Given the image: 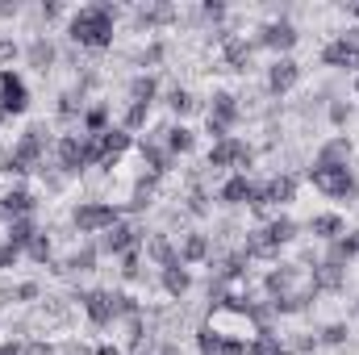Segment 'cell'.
Wrapping results in <instances>:
<instances>
[{
  "instance_id": "23",
  "label": "cell",
  "mask_w": 359,
  "mask_h": 355,
  "mask_svg": "<svg viewBox=\"0 0 359 355\" xmlns=\"http://www.w3.org/2000/svg\"><path fill=\"white\" fill-rule=\"evenodd\" d=\"M134 21H138V29H159V25H172V21H180V13H176V4L155 0V4H142Z\"/></svg>"
},
{
  "instance_id": "38",
  "label": "cell",
  "mask_w": 359,
  "mask_h": 355,
  "mask_svg": "<svg viewBox=\"0 0 359 355\" xmlns=\"http://www.w3.org/2000/svg\"><path fill=\"white\" fill-rule=\"evenodd\" d=\"M147 121H151V109L130 100L126 113H121V130H126V134H138V130H147Z\"/></svg>"
},
{
  "instance_id": "43",
  "label": "cell",
  "mask_w": 359,
  "mask_h": 355,
  "mask_svg": "<svg viewBox=\"0 0 359 355\" xmlns=\"http://www.w3.org/2000/svg\"><path fill=\"white\" fill-rule=\"evenodd\" d=\"M188 213H192V217H205V213H209V192H205V188H192V192H188Z\"/></svg>"
},
{
  "instance_id": "52",
  "label": "cell",
  "mask_w": 359,
  "mask_h": 355,
  "mask_svg": "<svg viewBox=\"0 0 359 355\" xmlns=\"http://www.w3.org/2000/svg\"><path fill=\"white\" fill-rule=\"evenodd\" d=\"M38 13L50 21V17H59V13H63V4H59V0H42V8H38Z\"/></svg>"
},
{
  "instance_id": "50",
  "label": "cell",
  "mask_w": 359,
  "mask_h": 355,
  "mask_svg": "<svg viewBox=\"0 0 359 355\" xmlns=\"http://www.w3.org/2000/svg\"><path fill=\"white\" fill-rule=\"evenodd\" d=\"M13 297H17V301H38V297H42V288H38L34 280H25V284H17V293H13Z\"/></svg>"
},
{
  "instance_id": "53",
  "label": "cell",
  "mask_w": 359,
  "mask_h": 355,
  "mask_svg": "<svg viewBox=\"0 0 359 355\" xmlns=\"http://www.w3.org/2000/svg\"><path fill=\"white\" fill-rule=\"evenodd\" d=\"M25 355H55V347L50 343H29V347H21Z\"/></svg>"
},
{
  "instance_id": "41",
  "label": "cell",
  "mask_w": 359,
  "mask_h": 355,
  "mask_svg": "<svg viewBox=\"0 0 359 355\" xmlns=\"http://www.w3.org/2000/svg\"><path fill=\"white\" fill-rule=\"evenodd\" d=\"M347 339H351L347 322H330V326L318 330V343H326V347H347Z\"/></svg>"
},
{
  "instance_id": "21",
  "label": "cell",
  "mask_w": 359,
  "mask_h": 355,
  "mask_svg": "<svg viewBox=\"0 0 359 355\" xmlns=\"http://www.w3.org/2000/svg\"><path fill=\"white\" fill-rule=\"evenodd\" d=\"M351 155H355V142L347 134H334V138H326L318 147L313 163H322V168H351Z\"/></svg>"
},
{
  "instance_id": "29",
  "label": "cell",
  "mask_w": 359,
  "mask_h": 355,
  "mask_svg": "<svg viewBox=\"0 0 359 355\" xmlns=\"http://www.w3.org/2000/svg\"><path fill=\"white\" fill-rule=\"evenodd\" d=\"M104 130H113L109 105H88V109H84V117H80V134H88V138H100Z\"/></svg>"
},
{
  "instance_id": "34",
  "label": "cell",
  "mask_w": 359,
  "mask_h": 355,
  "mask_svg": "<svg viewBox=\"0 0 359 355\" xmlns=\"http://www.w3.org/2000/svg\"><path fill=\"white\" fill-rule=\"evenodd\" d=\"M264 230H268V239L276 243V247H288V243L297 239V230H301V226H297V222H292L288 213H280V217H271V222H264Z\"/></svg>"
},
{
  "instance_id": "12",
  "label": "cell",
  "mask_w": 359,
  "mask_h": 355,
  "mask_svg": "<svg viewBox=\"0 0 359 355\" xmlns=\"http://www.w3.org/2000/svg\"><path fill=\"white\" fill-rule=\"evenodd\" d=\"M80 305H84V314H88V322L96 330H104V326L117 322V301H113L109 288H88V293L80 297Z\"/></svg>"
},
{
  "instance_id": "33",
  "label": "cell",
  "mask_w": 359,
  "mask_h": 355,
  "mask_svg": "<svg viewBox=\"0 0 359 355\" xmlns=\"http://www.w3.org/2000/svg\"><path fill=\"white\" fill-rule=\"evenodd\" d=\"M163 147H168L172 155H188V151L196 147V134H192L184 121H176V126H168V130H163Z\"/></svg>"
},
{
  "instance_id": "49",
  "label": "cell",
  "mask_w": 359,
  "mask_h": 355,
  "mask_svg": "<svg viewBox=\"0 0 359 355\" xmlns=\"http://www.w3.org/2000/svg\"><path fill=\"white\" fill-rule=\"evenodd\" d=\"M17 260H21V251H17V247H8V243L0 239V272H8Z\"/></svg>"
},
{
  "instance_id": "25",
  "label": "cell",
  "mask_w": 359,
  "mask_h": 355,
  "mask_svg": "<svg viewBox=\"0 0 359 355\" xmlns=\"http://www.w3.org/2000/svg\"><path fill=\"white\" fill-rule=\"evenodd\" d=\"M243 255H247V260H280V247L268 239V230H264V226H255V230H247Z\"/></svg>"
},
{
  "instance_id": "37",
  "label": "cell",
  "mask_w": 359,
  "mask_h": 355,
  "mask_svg": "<svg viewBox=\"0 0 359 355\" xmlns=\"http://www.w3.org/2000/svg\"><path fill=\"white\" fill-rule=\"evenodd\" d=\"M55 113H59L63 121H80V117H84V92H80V88L63 92V96H59V105H55Z\"/></svg>"
},
{
  "instance_id": "36",
  "label": "cell",
  "mask_w": 359,
  "mask_h": 355,
  "mask_svg": "<svg viewBox=\"0 0 359 355\" xmlns=\"http://www.w3.org/2000/svg\"><path fill=\"white\" fill-rule=\"evenodd\" d=\"M96 260H100V247L96 243H84V247H76L72 255H67V272H92L96 267Z\"/></svg>"
},
{
  "instance_id": "57",
  "label": "cell",
  "mask_w": 359,
  "mask_h": 355,
  "mask_svg": "<svg viewBox=\"0 0 359 355\" xmlns=\"http://www.w3.org/2000/svg\"><path fill=\"white\" fill-rule=\"evenodd\" d=\"M63 355H92V351H88V347H76V343H72V347H67Z\"/></svg>"
},
{
  "instance_id": "13",
  "label": "cell",
  "mask_w": 359,
  "mask_h": 355,
  "mask_svg": "<svg viewBox=\"0 0 359 355\" xmlns=\"http://www.w3.org/2000/svg\"><path fill=\"white\" fill-rule=\"evenodd\" d=\"M217 38H222V59H226L230 72H251L255 67V42H247L238 34H226V29H217Z\"/></svg>"
},
{
  "instance_id": "47",
  "label": "cell",
  "mask_w": 359,
  "mask_h": 355,
  "mask_svg": "<svg viewBox=\"0 0 359 355\" xmlns=\"http://www.w3.org/2000/svg\"><path fill=\"white\" fill-rule=\"evenodd\" d=\"M226 13H230V8H226L222 0H205V4H201V17H205V21H226Z\"/></svg>"
},
{
  "instance_id": "32",
  "label": "cell",
  "mask_w": 359,
  "mask_h": 355,
  "mask_svg": "<svg viewBox=\"0 0 359 355\" xmlns=\"http://www.w3.org/2000/svg\"><path fill=\"white\" fill-rule=\"evenodd\" d=\"M130 100H134V105H147V109H151V105H155V96H159V80H155V76H151V72H142V76H134V80H130Z\"/></svg>"
},
{
  "instance_id": "22",
  "label": "cell",
  "mask_w": 359,
  "mask_h": 355,
  "mask_svg": "<svg viewBox=\"0 0 359 355\" xmlns=\"http://www.w3.org/2000/svg\"><path fill=\"white\" fill-rule=\"evenodd\" d=\"M255 192H259V184H255V180L243 176V172H234V176L222 180L217 201H222V205H251V201H255Z\"/></svg>"
},
{
  "instance_id": "4",
  "label": "cell",
  "mask_w": 359,
  "mask_h": 355,
  "mask_svg": "<svg viewBox=\"0 0 359 355\" xmlns=\"http://www.w3.org/2000/svg\"><path fill=\"white\" fill-rule=\"evenodd\" d=\"M205 163H209L213 172H230V176H234V172H243V176H247V172H251V163H255V147L230 134V138H222V142H213V147H209Z\"/></svg>"
},
{
  "instance_id": "55",
  "label": "cell",
  "mask_w": 359,
  "mask_h": 355,
  "mask_svg": "<svg viewBox=\"0 0 359 355\" xmlns=\"http://www.w3.org/2000/svg\"><path fill=\"white\" fill-rule=\"evenodd\" d=\"M17 13H21V4H17V0H13V4H8V0H0V17H17Z\"/></svg>"
},
{
  "instance_id": "14",
  "label": "cell",
  "mask_w": 359,
  "mask_h": 355,
  "mask_svg": "<svg viewBox=\"0 0 359 355\" xmlns=\"http://www.w3.org/2000/svg\"><path fill=\"white\" fill-rule=\"evenodd\" d=\"M134 147V134H126L121 126H113V130H104L100 138H96V151H100V163L96 168H104V172H113L117 163H121V155Z\"/></svg>"
},
{
  "instance_id": "9",
  "label": "cell",
  "mask_w": 359,
  "mask_h": 355,
  "mask_svg": "<svg viewBox=\"0 0 359 355\" xmlns=\"http://www.w3.org/2000/svg\"><path fill=\"white\" fill-rule=\"evenodd\" d=\"M25 109H29V84L13 67H0V126L21 117Z\"/></svg>"
},
{
  "instance_id": "31",
  "label": "cell",
  "mask_w": 359,
  "mask_h": 355,
  "mask_svg": "<svg viewBox=\"0 0 359 355\" xmlns=\"http://www.w3.org/2000/svg\"><path fill=\"white\" fill-rule=\"evenodd\" d=\"M34 234H38V222H34V217H17V222H8V226H4V243H8V247H17V251H25Z\"/></svg>"
},
{
  "instance_id": "56",
  "label": "cell",
  "mask_w": 359,
  "mask_h": 355,
  "mask_svg": "<svg viewBox=\"0 0 359 355\" xmlns=\"http://www.w3.org/2000/svg\"><path fill=\"white\" fill-rule=\"evenodd\" d=\"M0 355H25V351H21V343L8 339V343H0Z\"/></svg>"
},
{
  "instance_id": "5",
  "label": "cell",
  "mask_w": 359,
  "mask_h": 355,
  "mask_svg": "<svg viewBox=\"0 0 359 355\" xmlns=\"http://www.w3.org/2000/svg\"><path fill=\"white\" fill-rule=\"evenodd\" d=\"M238 117H243V105H238V96L226 88H217L209 96V109H205V130H209V138L213 142H222V138H230V130L238 126Z\"/></svg>"
},
{
  "instance_id": "6",
  "label": "cell",
  "mask_w": 359,
  "mask_h": 355,
  "mask_svg": "<svg viewBox=\"0 0 359 355\" xmlns=\"http://www.w3.org/2000/svg\"><path fill=\"white\" fill-rule=\"evenodd\" d=\"M117 222H121V205H113V201H80L72 209V226L80 234H104Z\"/></svg>"
},
{
  "instance_id": "1",
  "label": "cell",
  "mask_w": 359,
  "mask_h": 355,
  "mask_svg": "<svg viewBox=\"0 0 359 355\" xmlns=\"http://www.w3.org/2000/svg\"><path fill=\"white\" fill-rule=\"evenodd\" d=\"M67 38L80 51H109L113 38H117V4H109V0L80 4L67 17Z\"/></svg>"
},
{
  "instance_id": "20",
  "label": "cell",
  "mask_w": 359,
  "mask_h": 355,
  "mask_svg": "<svg viewBox=\"0 0 359 355\" xmlns=\"http://www.w3.org/2000/svg\"><path fill=\"white\" fill-rule=\"evenodd\" d=\"M301 288V267L297 264H276L264 276V293H268V301H280V297H288V293H297Z\"/></svg>"
},
{
  "instance_id": "46",
  "label": "cell",
  "mask_w": 359,
  "mask_h": 355,
  "mask_svg": "<svg viewBox=\"0 0 359 355\" xmlns=\"http://www.w3.org/2000/svg\"><path fill=\"white\" fill-rule=\"evenodd\" d=\"M288 351H297V355H313V351H318V335H297V339L288 343Z\"/></svg>"
},
{
  "instance_id": "18",
  "label": "cell",
  "mask_w": 359,
  "mask_h": 355,
  "mask_svg": "<svg viewBox=\"0 0 359 355\" xmlns=\"http://www.w3.org/2000/svg\"><path fill=\"white\" fill-rule=\"evenodd\" d=\"M309 288L313 293H343L347 288V267L334 260H318L309 267Z\"/></svg>"
},
{
  "instance_id": "58",
  "label": "cell",
  "mask_w": 359,
  "mask_h": 355,
  "mask_svg": "<svg viewBox=\"0 0 359 355\" xmlns=\"http://www.w3.org/2000/svg\"><path fill=\"white\" fill-rule=\"evenodd\" d=\"M347 8H351V17H355V25H359V0L355 4H347Z\"/></svg>"
},
{
  "instance_id": "45",
  "label": "cell",
  "mask_w": 359,
  "mask_h": 355,
  "mask_svg": "<svg viewBox=\"0 0 359 355\" xmlns=\"http://www.w3.org/2000/svg\"><path fill=\"white\" fill-rule=\"evenodd\" d=\"M163 55H168V46H163V42H151V46L138 55V63H142V67H155V63H163Z\"/></svg>"
},
{
  "instance_id": "40",
  "label": "cell",
  "mask_w": 359,
  "mask_h": 355,
  "mask_svg": "<svg viewBox=\"0 0 359 355\" xmlns=\"http://www.w3.org/2000/svg\"><path fill=\"white\" fill-rule=\"evenodd\" d=\"M168 109H172L176 117H188V113H196V96L188 88H172L168 92Z\"/></svg>"
},
{
  "instance_id": "30",
  "label": "cell",
  "mask_w": 359,
  "mask_h": 355,
  "mask_svg": "<svg viewBox=\"0 0 359 355\" xmlns=\"http://www.w3.org/2000/svg\"><path fill=\"white\" fill-rule=\"evenodd\" d=\"M326 260H334V264H351L359 260V230H347V234H339L334 243H330V251H326Z\"/></svg>"
},
{
  "instance_id": "7",
  "label": "cell",
  "mask_w": 359,
  "mask_h": 355,
  "mask_svg": "<svg viewBox=\"0 0 359 355\" xmlns=\"http://www.w3.org/2000/svg\"><path fill=\"white\" fill-rule=\"evenodd\" d=\"M297 176L292 172H276L268 176V184H259V192H255V201H251V209L255 213H268V209H284V205H292L297 201Z\"/></svg>"
},
{
  "instance_id": "44",
  "label": "cell",
  "mask_w": 359,
  "mask_h": 355,
  "mask_svg": "<svg viewBox=\"0 0 359 355\" xmlns=\"http://www.w3.org/2000/svg\"><path fill=\"white\" fill-rule=\"evenodd\" d=\"M121 276H126V280H138V276H142V251L121 255Z\"/></svg>"
},
{
  "instance_id": "16",
  "label": "cell",
  "mask_w": 359,
  "mask_h": 355,
  "mask_svg": "<svg viewBox=\"0 0 359 355\" xmlns=\"http://www.w3.org/2000/svg\"><path fill=\"white\" fill-rule=\"evenodd\" d=\"M163 130H155V138H142L138 142V155H142V168L151 172L155 180H163L168 172H172V163H176V155L163 147V138H159Z\"/></svg>"
},
{
  "instance_id": "26",
  "label": "cell",
  "mask_w": 359,
  "mask_h": 355,
  "mask_svg": "<svg viewBox=\"0 0 359 355\" xmlns=\"http://www.w3.org/2000/svg\"><path fill=\"white\" fill-rule=\"evenodd\" d=\"M159 284H163V293L172 297V301H180L188 288H192V272L184 264H172V267H159Z\"/></svg>"
},
{
  "instance_id": "54",
  "label": "cell",
  "mask_w": 359,
  "mask_h": 355,
  "mask_svg": "<svg viewBox=\"0 0 359 355\" xmlns=\"http://www.w3.org/2000/svg\"><path fill=\"white\" fill-rule=\"evenodd\" d=\"M92 355H126V347H117V343H100V347H92Z\"/></svg>"
},
{
  "instance_id": "3",
  "label": "cell",
  "mask_w": 359,
  "mask_h": 355,
  "mask_svg": "<svg viewBox=\"0 0 359 355\" xmlns=\"http://www.w3.org/2000/svg\"><path fill=\"white\" fill-rule=\"evenodd\" d=\"M309 184L330 196V201H359V176L351 168H322V163H309Z\"/></svg>"
},
{
  "instance_id": "48",
  "label": "cell",
  "mask_w": 359,
  "mask_h": 355,
  "mask_svg": "<svg viewBox=\"0 0 359 355\" xmlns=\"http://www.w3.org/2000/svg\"><path fill=\"white\" fill-rule=\"evenodd\" d=\"M330 121L334 126H347L351 121V105L347 100H330Z\"/></svg>"
},
{
  "instance_id": "51",
  "label": "cell",
  "mask_w": 359,
  "mask_h": 355,
  "mask_svg": "<svg viewBox=\"0 0 359 355\" xmlns=\"http://www.w3.org/2000/svg\"><path fill=\"white\" fill-rule=\"evenodd\" d=\"M17 55H21V46H17L13 38H4V34H0V63H13Z\"/></svg>"
},
{
  "instance_id": "27",
  "label": "cell",
  "mask_w": 359,
  "mask_h": 355,
  "mask_svg": "<svg viewBox=\"0 0 359 355\" xmlns=\"http://www.w3.org/2000/svg\"><path fill=\"white\" fill-rule=\"evenodd\" d=\"M25 59H29V67H38V72H50V67L59 63V51H55V42H50L46 34H38V38L25 46Z\"/></svg>"
},
{
  "instance_id": "42",
  "label": "cell",
  "mask_w": 359,
  "mask_h": 355,
  "mask_svg": "<svg viewBox=\"0 0 359 355\" xmlns=\"http://www.w3.org/2000/svg\"><path fill=\"white\" fill-rule=\"evenodd\" d=\"M196 351L217 355L222 351V330H217V326H201V330H196Z\"/></svg>"
},
{
  "instance_id": "15",
  "label": "cell",
  "mask_w": 359,
  "mask_h": 355,
  "mask_svg": "<svg viewBox=\"0 0 359 355\" xmlns=\"http://www.w3.org/2000/svg\"><path fill=\"white\" fill-rule=\"evenodd\" d=\"M38 213V196L25 188V184H13L0 192V217L4 222H17V217H34Z\"/></svg>"
},
{
  "instance_id": "10",
  "label": "cell",
  "mask_w": 359,
  "mask_h": 355,
  "mask_svg": "<svg viewBox=\"0 0 359 355\" xmlns=\"http://www.w3.org/2000/svg\"><path fill=\"white\" fill-rule=\"evenodd\" d=\"M142 243H147V234H142V226H134V222H117L113 230H104L100 234V255H113V260H121V255H130V251H142Z\"/></svg>"
},
{
  "instance_id": "17",
  "label": "cell",
  "mask_w": 359,
  "mask_h": 355,
  "mask_svg": "<svg viewBox=\"0 0 359 355\" xmlns=\"http://www.w3.org/2000/svg\"><path fill=\"white\" fill-rule=\"evenodd\" d=\"M297 84H301V63H297L292 55L271 59V67H268V92L271 96H288Z\"/></svg>"
},
{
  "instance_id": "2",
  "label": "cell",
  "mask_w": 359,
  "mask_h": 355,
  "mask_svg": "<svg viewBox=\"0 0 359 355\" xmlns=\"http://www.w3.org/2000/svg\"><path fill=\"white\" fill-rule=\"evenodd\" d=\"M96 163H100V151H96V138H88V134L76 130V134H63V138L55 142V168L63 172V180L84 176Z\"/></svg>"
},
{
  "instance_id": "28",
  "label": "cell",
  "mask_w": 359,
  "mask_h": 355,
  "mask_svg": "<svg viewBox=\"0 0 359 355\" xmlns=\"http://www.w3.org/2000/svg\"><path fill=\"white\" fill-rule=\"evenodd\" d=\"M309 234L322 239V243H334L339 234H347V222H343V213H313L309 217Z\"/></svg>"
},
{
  "instance_id": "35",
  "label": "cell",
  "mask_w": 359,
  "mask_h": 355,
  "mask_svg": "<svg viewBox=\"0 0 359 355\" xmlns=\"http://www.w3.org/2000/svg\"><path fill=\"white\" fill-rule=\"evenodd\" d=\"M284 339L276 335V330H255V339H251V347H247V355H284Z\"/></svg>"
},
{
  "instance_id": "19",
  "label": "cell",
  "mask_w": 359,
  "mask_h": 355,
  "mask_svg": "<svg viewBox=\"0 0 359 355\" xmlns=\"http://www.w3.org/2000/svg\"><path fill=\"white\" fill-rule=\"evenodd\" d=\"M176 255H180V264H184V267L209 264V260H213V243H209V234H201V230H188V234H180Z\"/></svg>"
},
{
  "instance_id": "24",
  "label": "cell",
  "mask_w": 359,
  "mask_h": 355,
  "mask_svg": "<svg viewBox=\"0 0 359 355\" xmlns=\"http://www.w3.org/2000/svg\"><path fill=\"white\" fill-rule=\"evenodd\" d=\"M142 251H147V260H151L155 267H172V264H180L172 234H151V239L142 243Z\"/></svg>"
},
{
  "instance_id": "59",
  "label": "cell",
  "mask_w": 359,
  "mask_h": 355,
  "mask_svg": "<svg viewBox=\"0 0 359 355\" xmlns=\"http://www.w3.org/2000/svg\"><path fill=\"white\" fill-rule=\"evenodd\" d=\"M159 355H180V347H172V343H168V347H163Z\"/></svg>"
},
{
  "instance_id": "8",
  "label": "cell",
  "mask_w": 359,
  "mask_h": 355,
  "mask_svg": "<svg viewBox=\"0 0 359 355\" xmlns=\"http://www.w3.org/2000/svg\"><path fill=\"white\" fill-rule=\"evenodd\" d=\"M322 63L334 72H359V25H347L339 38L322 46Z\"/></svg>"
},
{
  "instance_id": "11",
  "label": "cell",
  "mask_w": 359,
  "mask_h": 355,
  "mask_svg": "<svg viewBox=\"0 0 359 355\" xmlns=\"http://www.w3.org/2000/svg\"><path fill=\"white\" fill-rule=\"evenodd\" d=\"M297 42H301V34H297V25H292L288 17H271V21H264V25H259V34H255V46H268V51H276V59H284Z\"/></svg>"
},
{
  "instance_id": "39",
  "label": "cell",
  "mask_w": 359,
  "mask_h": 355,
  "mask_svg": "<svg viewBox=\"0 0 359 355\" xmlns=\"http://www.w3.org/2000/svg\"><path fill=\"white\" fill-rule=\"evenodd\" d=\"M50 251H55V243H50V234H46V230H38V234L29 239V247H25L21 255H29L34 264H46V260H50Z\"/></svg>"
}]
</instances>
